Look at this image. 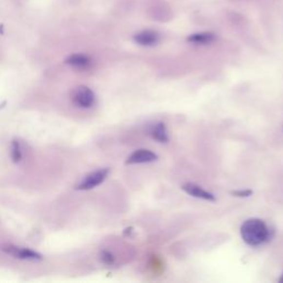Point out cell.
<instances>
[{"instance_id": "obj_1", "label": "cell", "mask_w": 283, "mask_h": 283, "mask_svg": "<svg viewBox=\"0 0 283 283\" xmlns=\"http://www.w3.org/2000/svg\"><path fill=\"white\" fill-rule=\"evenodd\" d=\"M241 238L250 247H259L270 239V229L263 220L250 218L241 224Z\"/></svg>"}, {"instance_id": "obj_9", "label": "cell", "mask_w": 283, "mask_h": 283, "mask_svg": "<svg viewBox=\"0 0 283 283\" xmlns=\"http://www.w3.org/2000/svg\"><path fill=\"white\" fill-rule=\"evenodd\" d=\"M149 135H151L154 141L158 142V143H167L169 141L167 127H166L165 123L157 122L153 124L149 128Z\"/></svg>"}, {"instance_id": "obj_14", "label": "cell", "mask_w": 283, "mask_h": 283, "mask_svg": "<svg viewBox=\"0 0 283 283\" xmlns=\"http://www.w3.org/2000/svg\"><path fill=\"white\" fill-rule=\"evenodd\" d=\"M279 282H281V283H283V273H282V276H281V278L279 279Z\"/></svg>"}, {"instance_id": "obj_3", "label": "cell", "mask_w": 283, "mask_h": 283, "mask_svg": "<svg viewBox=\"0 0 283 283\" xmlns=\"http://www.w3.org/2000/svg\"><path fill=\"white\" fill-rule=\"evenodd\" d=\"M107 175H109V169L103 168L95 170V172L91 173L83 180L80 184L78 185L77 189L80 190H89L95 188V187L101 185L102 182L106 180Z\"/></svg>"}, {"instance_id": "obj_6", "label": "cell", "mask_w": 283, "mask_h": 283, "mask_svg": "<svg viewBox=\"0 0 283 283\" xmlns=\"http://www.w3.org/2000/svg\"><path fill=\"white\" fill-rule=\"evenodd\" d=\"M158 156L155 153L149 151V149L141 148L137 151L133 152L130 156L127 157L126 164L133 165V164H148L153 163V162L157 161Z\"/></svg>"}, {"instance_id": "obj_13", "label": "cell", "mask_w": 283, "mask_h": 283, "mask_svg": "<svg viewBox=\"0 0 283 283\" xmlns=\"http://www.w3.org/2000/svg\"><path fill=\"white\" fill-rule=\"evenodd\" d=\"M231 194L236 197H250L252 195V190H250V189L234 190V191H231Z\"/></svg>"}, {"instance_id": "obj_7", "label": "cell", "mask_w": 283, "mask_h": 283, "mask_svg": "<svg viewBox=\"0 0 283 283\" xmlns=\"http://www.w3.org/2000/svg\"><path fill=\"white\" fill-rule=\"evenodd\" d=\"M182 190L185 191L186 194H188L189 196L198 198V199H202V201H207V202H215L216 197L215 195L208 191L206 189H203L202 187L199 185L193 184V182H188V184H185L182 186Z\"/></svg>"}, {"instance_id": "obj_5", "label": "cell", "mask_w": 283, "mask_h": 283, "mask_svg": "<svg viewBox=\"0 0 283 283\" xmlns=\"http://www.w3.org/2000/svg\"><path fill=\"white\" fill-rule=\"evenodd\" d=\"M3 251L9 253V255L14 256L15 258H19V259H24V260H40L42 259V256L40 253L32 251L30 249L27 248H20L16 247V245L12 244H7L3 245L1 248Z\"/></svg>"}, {"instance_id": "obj_8", "label": "cell", "mask_w": 283, "mask_h": 283, "mask_svg": "<svg viewBox=\"0 0 283 283\" xmlns=\"http://www.w3.org/2000/svg\"><path fill=\"white\" fill-rule=\"evenodd\" d=\"M65 63L79 70H86L91 68L93 62L89 56L82 55V53H76V55H71L66 58Z\"/></svg>"}, {"instance_id": "obj_11", "label": "cell", "mask_w": 283, "mask_h": 283, "mask_svg": "<svg viewBox=\"0 0 283 283\" xmlns=\"http://www.w3.org/2000/svg\"><path fill=\"white\" fill-rule=\"evenodd\" d=\"M11 157H12V161H14L15 163H18V162L21 161L22 151H21V146H20V143H19L18 141L12 142V145H11Z\"/></svg>"}, {"instance_id": "obj_2", "label": "cell", "mask_w": 283, "mask_h": 283, "mask_svg": "<svg viewBox=\"0 0 283 283\" xmlns=\"http://www.w3.org/2000/svg\"><path fill=\"white\" fill-rule=\"evenodd\" d=\"M71 99H72L74 105L80 107V109H90V107L94 105L95 101H97V98H95L93 91L90 87L84 85L78 86L72 92Z\"/></svg>"}, {"instance_id": "obj_4", "label": "cell", "mask_w": 283, "mask_h": 283, "mask_svg": "<svg viewBox=\"0 0 283 283\" xmlns=\"http://www.w3.org/2000/svg\"><path fill=\"white\" fill-rule=\"evenodd\" d=\"M133 40L135 43L142 47H155L161 41V35L155 30H143L137 32L136 35L133 37Z\"/></svg>"}, {"instance_id": "obj_12", "label": "cell", "mask_w": 283, "mask_h": 283, "mask_svg": "<svg viewBox=\"0 0 283 283\" xmlns=\"http://www.w3.org/2000/svg\"><path fill=\"white\" fill-rule=\"evenodd\" d=\"M101 259H102V261L105 264H113L115 258H114L113 255H112L111 252H109V251H103L101 253Z\"/></svg>"}, {"instance_id": "obj_10", "label": "cell", "mask_w": 283, "mask_h": 283, "mask_svg": "<svg viewBox=\"0 0 283 283\" xmlns=\"http://www.w3.org/2000/svg\"><path fill=\"white\" fill-rule=\"evenodd\" d=\"M216 39H217V36L212 32H197L187 37V41H188V42L197 45L210 44L212 42H215Z\"/></svg>"}]
</instances>
